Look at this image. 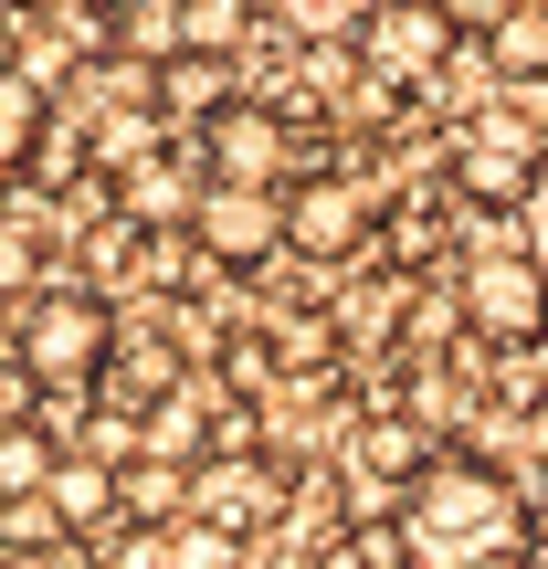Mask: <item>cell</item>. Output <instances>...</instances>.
Instances as JSON below:
<instances>
[{
	"mask_svg": "<svg viewBox=\"0 0 548 569\" xmlns=\"http://www.w3.org/2000/svg\"><path fill=\"white\" fill-rule=\"evenodd\" d=\"M106 348H117V306H106L96 284H42L11 317V369L32 390H96Z\"/></svg>",
	"mask_w": 548,
	"mask_h": 569,
	"instance_id": "4",
	"label": "cell"
},
{
	"mask_svg": "<svg viewBox=\"0 0 548 569\" xmlns=\"http://www.w3.org/2000/svg\"><path fill=\"white\" fill-rule=\"evenodd\" d=\"M169 32H180V53H243L253 42V0H169Z\"/></svg>",
	"mask_w": 548,
	"mask_h": 569,
	"instance_id": "16",
	"label": "cell"
},
{
	"mask_svg": "<svg viewBox=\"0 0 548 569\" xmlns=\"http://www.w3.org/2000/svg\"><path fill=\"white\" fill-rule=\"evenodd\" d=\"M169 390H180V348H169V338H127V327H117V348H106V369H96V401L138 422V411L169 401Z\"/></svg>",
	"mask_w": 548,
	"mask_h": 569,
	"instance_id": "15",
	"label": "cell"
},
{
	"mask_svg": "<svg viewBox=\"0 0 548 569\" xmlns=\"http://www.w3.org/2000/svg\"><path fill=\"white\" fill-rule=\"evenodd\" d=\"M211 359H222V390H275L285 369H275V327H222V348H211Z\"/></svg>",
	"mask_w": 548,
	"mask_h": 569,
	"instance_id": "20",
	"label": "cell"
},
{
	"mask_svg": "<svg viewBox=\"0 0 548 569\" xmlns=\"http://www.w3.org/2000/svg\"><path fill=\"white\" fill-rule=\"evenodd\" d=\"M190 253L222 274H265L285 253V201L275 190H232V180H201V201H190Z\"/></svg>",
	"mask_w": 548,
	"mask_h": 569,
	"instance_id": "8",
	"label": "cell"
},
{
	"mask_svg": "<svg viewBox=\"0 0 548 569\" xmlns=\"http://www.w3.org/2000/svg\"><path fill=\"white\" fill-rule=\"evenodd\" d=\"M190 201H201V169H190L180 148H138V159L117 169V211L138 232H190Z\"/></svg>",
	"mask_w": 548,
	"mask_h": 569,
	"instance_id": "11",
	"label": "cell"
},
{
	"mask_svg": "<svg viewBox=\"0 0 548 569\" xmlns=\"http://www.w3.org/2000/svg\"><path fill=\"white\" fill-rule=\"evenodd\" d=\"M42 528L53 538H96L106 517H117V465L106 453H53V475H42Z\"/></svg>",
	"mask_w": 548,
	"mask_h": 569,
	"instance_id": "12",
	"label": "cell"
},
{
	"mask_svg": "<svg viewBox=\"0 0 548 569\" xmlns=\"http://www.w3.org/2000/svg\"><path fill=\"white\" fill-rule=\"evenodd\" d=\"M454 317H465L475 348H528V338H548V253L486 243L465 274H454Z\"/></svg>",
	"mask_w": 548,
	"mask_h": 569,
	"instance_id": "5",
	"label": "cell"
},
{
	"mask_svg": "<svg viewBox=\"0 0 548 569\" xmlns=\"http://www.w3.org/2000/svg\"><path fill=\"white\" fill-rule=\"evenodd\" d=\"M528 538H538L528 496L486 453H432L390 496V549H401V569H507V559H528Z\"/></svg>",
	"mask_w": 548,
	"mask_h": 569,
	"instance_id": "1",
	"label": "cell"
},
{
	"mask_svg": "<svg viewBox=\"0 0 548 569\" xmlns=\"http://www.w3.org/2000/svg\"><path fill=\"white\" fill-rule=\"evenodd\" d=\"M348 53H359V106H380V117H401L422 84L454 74V53H465V32H454V0H369L359 32H348Z\"/></svg>",
	"mask_w": 548,
	"mask_h": 569,
	"instance_id": "3",
	"label": "cell"
},
{
	"mask_svg": "<svg viewBox=\"0 0 548 569\" xmlns=\"http://www.w3.org/2000/svg\"><path fill=\"white\" fill-rule=\"evenodd\" d=\"M32 569H96V549H84V538H53V549H42Z\"/></svg>",
	"mask_w": 548,
	"mask_h": 569,
	"instance_id": "23",
	"label": "cell"
},
{
	"mask_svg": "<svg viewBox=\"0 0 548 569\" xmlns=\"http://www.w3.org/2000/svg\"><path fill=\"white\" fill-rule=\"evenodd\" d=\"M232 96H243V84H232L222 53H169L159 74H148V117L159 127H201V117H222Z\"/></svg>",
	"mask_w": 548,
	"mask_h": 569,
	"instance_id": "14",
	"label": "cell"
},
{
	"mask_svg": "<svg viewBox=\"0 0 548 569\" xmlns=\"http://www.w3.org/2000/svg\"><path fill=\"white\" fill-rule=\"evenodd\" d=\"M538 180H548V127H538V106L496 96V106H465V117L444 127V190H454V201L517 211V201H538Z\"/></svg>",
	"mask_w": 548,
	"mask_h": 569,
	"instance_id": "2",
	"label": "cell"
},
{
	"mask_svg": "<svg viewBox=\"0 0 548 569\" xmlns=\"http://www.w3.org/2000/svg\"><path fill=\"white\" fill-rule=\"evenodd\" d=\"M32 148H42V84L0 63V169H32Z\"/></svg>",
	"mask_w": 548,
	"mask_h": 569,
	"instance_id": "18",
	"label": "cell"
},
{
	"mask_svg": "<svg viewBox=\"0 0 548 569\" xmlns=\"http://www.w3.org/2000/svg\"><path fill=\"white\" fill-rule=\"evenodd\" d=\"M380 243L401 253V264H432V243H444V201H401V211H380Z\"/></svg>",
	"mask_w": 548,
	"mask_h": 569,
	"instance_id": "22",
	"label": "cell"
},
{
	"mask_svg": "<svg viewBox=\"0 0 548 569\" xmlns=\"http://www.w3.org/2000/svg\"><path fill=\"white\" fill-rule=\"evenodd\" d=\"M296 496V453L285 443H253V453H211V465H190V528H222V538H253L265 517Z\"/></svg>",
	"mask_w": 548,
	"mask_h": 569,
	"instance_id": "7",
	"label": "cell"
},
{
	"mask_svg": "<svg viewBox=\"0 0 548 569\" xmlns=\"http://www.w3.org/2000/svg\"><path fill=\"white\" fill-rule=\"evenodd\" d=\"M475 63L496 84H548V0H496L475 21Z\"/></svg>",
	"mask_w": 548,
	"mask_h": 569,
	"instance_id": "13",
	"label": "cell"
},
{
	"mask_svg": "<svg viewBox=\"0 0 548 569\" xmlns=\"http://www.w3.org/2000/svg\"><path fill=\"white\" fill-rule=\"evenodd\" d=\"M275 201H285V253H306V264H348L380 243V201L359 169H296Z\"/></svg>",
	"mask_w": 548,
	"mask_h": 569,
	"instance_id": "6",
	"label": "cell"
},
{
	"mask_svg": "<svg viewBox=\"0 0 548 569\" xmlns=\"http://www.w3.org/2000/svg\"><path fill=\"white\" fill-rule=\"evenodd\" d=\"M201 169L232 180V190H285V106L232 96L222 117H201Z\"/></svg>",
	"mask_w": 548,
	"mask_h": 569,
	"instance_id": "9",
	"label": "cell"
},
{
	"mask_svg": "<svg viewBox=\"0 0 548 569\" xmlns=\"http://www.w3.org/2000/svg\"><path fill=\"white\" fill-rule=\"evenodd\" d=\"M507 569H548V549H528V559H507Z\"/></svg>",
	"mask_w": 548,
	"mask_h": 569,
	"instance_id": "25",
	"label": "cell"
},
{
	"mask_svg": "<svg viewBox=\"0 0 548 569\" xmlns=\"http://www.w3.org/2000/svg\"><path fill=\"white\" fill-rule=\"evenodd\" d=\"M53 432L32 422V411H21V422H0V507H32L42 496V475H53Z\"/></svg>",
	"mask_w": 548,
	"mask_h": 569,
	"instance_id": "17",
	"label": "cell"
},
{
	"mask_svg": "<svg viewBox=\"0 0 548 569\" xmlns=\"http://www.w3.org/2000/svg\"><path fill=\"white\" fill-rule=\"evenodd\" d=\"M517 496H528V517H548V453H538L528 475H517Z\"/></svg>",
	"mask_w": 548,
	"mask_h": 569,
	"instance_id": "24",
	"label": "cell"
},
{
	"mask_svg": "<svg viewBox=\"0 0 548 569\" xmlns=\"http://www.w3.org/2000/svg\"><path fill=\"white\" fill-rule=\"evenodd\" d=\"M42 264H53V243H42V222H21V211H0V306L42 296Z\"/></svg>",
	"mask_w": 548,
	"mask_h": 569,
	"instance_id": "19",
	"label": "cell"
},
{
	"mask_svg": "<svg viewBox=\"0 0 548 569\" xmlns=\"http://www.w3.org/2000/svg\"><path fill=\"white\" fill-rule=\"evenodd\" d=\"M432 453H444V443H432V432L411 422V411H369V422L348 432V486H359L369 507H390V496H401L411 475L432 465Z\"/></svg>",
	"mask_w": 548,
	"mask_h": 569,
	"instance_id": "10",
	"label": "cell"
},
{
	"mask_svg": "<svg viewBox=\"0 0 548 569\" xmlns=\"http://www.w3.org/2000/svg\"><path fill=\"white\" fill-rule=\"evenodd\" d=\"M496 411H548V338L496 348Z\"/></svg>",
	"mask_w": 548,
	"mask_h": 569,
	"instance_id": "21",
	"label": "cell"
}]
</instances>
